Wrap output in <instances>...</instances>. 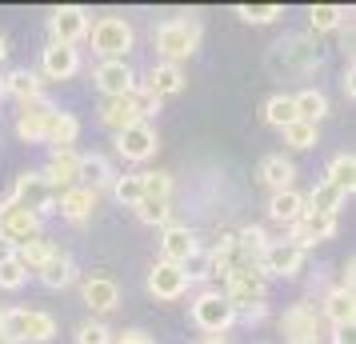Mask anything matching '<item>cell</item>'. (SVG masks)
Listing matches in <instances>:
<instances>
[{
  "mask_svg": "<svg viewBox=\"0 0 356 344\" xmlns=\"http://www.w3.org/2000/svg\"><path fill=\"white\" fill-rule=\"evenodd\" d=\"M324 65V49L312 33H289L268 49V72L273 76H312Z\"/></svg>",
  "mask_w": 356,
  "mask_h": 344,
  "instance_id": "1",
  "label": "cell"
},
{
  "mask_svg": "<svg viewBox=\"0 0 356 344\" xmlns=\"http://www.w3.org/2000/svg\"><path fill=\"white\" fill-rule=\"evenodd\" d=\"M200 36H204V28H200L196 17H172V20H164V24H156L152 44H156L164 65H180V60H188L200 49Z\"/></svg>",
  "mask_w": 356,
  "mask_h": 344,
  "instance_id": "2",
  "label": "cell"
},
{
  "mask_svg": "<svg viewBox=\"0 0 356 344\" xmlns=\"http://www.w3.org/2000/svg\"><path fill=\"white\" fill-rule=\"evenodd\" d=\"M156 108H161V100H152L145 88L136 84L129 97H108L104 104H100V124H104V129H113V132H124L129 124L148 120Z\"/></svg>",
  "mask_w": 356,
  "mask_h": 344,
  "instance_id": "3",
  "label": "cell"
},
{
  "mask_svg": "<svg viewBox=\"0 0 356 344\" xmlns=\"http://www.w3.org/2000/svg\"><path fill=\"white\" fill-rule=\"evenodd\" d=\"M0 332L17 344H49L56 336V316L40 309H8L0 320Z\"/></svg>",
  "mask_w": 356,
  "mask_h": 344,
  "instance_id": "4",
  "label": "cell"
},
{
  "mask_svg": "<svg viewBox=\"0 0 356 344\" xmlns=\"http://www.w3.org/2000/svg\"><path fill=\"white\" fill-rule=\"evenodd\" d=\"M88 40H92V52L100 60H124L132 52V44H136V33H132V24L124 17H100L92 20Z\"/></svg>",
  "mask_w": 356,
  "mask_h": 344,
  "instance_id": "5",
  "label": "cell"
},
{
  "mask_svg": "<svg viewBox=\"0 0 356 344\" xmlns=\"http://www.w3.org/2000/svg\"><path fill=\"white\" fill-rule=\"evenodd\" d=\"M220 296H225L236 312H244V309H252V304H264V296H268V280L260 277L257 264H236V268L225 277Z\"/></svg>",
  "mask_w": 356,
  "mask_h": 344,
  "instance_id": "6",
  "label": "cell"
},
{
  "mask_svg": "<svg viewBox=\"0 0 356 344\" xmlns=\"http://www.w3.org/2000/svg\"><path fill=\"white\" fill-rule=\"evenodd\" d=\"M305 261H308V252H300L296 245H289V240H268L264 252L257 256V268L264 280H292V277L305 272Z\"/></svg>",
  "mask_w": 356,
  "mask_h": 344,
  "instance_id": "7",
  "label": "cell"
},
{
  "mask_svg": "<svg viewBox=\"0 0 356 344\" xmlns=\"http://www.w3.org/2000/svg\"><path fill=\"white\" fill-rule=\"evenodd\" d=\"M193 325L209 336H225L228 328L236 325V309L220 296V288H209L193 300Z\"/></svg>",
  "mask_w": 356,
  "mask_h": 344,
  "instance_id": "8",
  "label": "cell"
},
{
  "mask_svg": "<svg viewBox=\"0 0 356 344\" xmlns=\"http://www.w3.org/2000/svg\"><path fill=\"white\" fill-rule=\"evenodd\" d=\"M92 28V17H88V8L81 4H60V8H52L49 17V44H68V49H76L84 36Z\"/></svg>",
  "mask_w": 356,
  "mask_h": 344,
  "instance_id": "9",
  "label": "cell"
},
{
  "mask_svg": "<svg viewBox=\"0 0 356 344\" xmlns=\"http://www.w3.org/2000/svg\"><path fill=\"white\" fill-rule=\"evenodd\" d=\"M13 204H20V208H29V213L44 216L52 208V200H56V193H52V184L44 181V172H36V168H29V172H20L17 184H13Z\"/></svg>",
  "mask_w": 356,
  "mask_h": 344,
  "instance_id": "10",
  "label": "cell"
},
{
  "mask_svg": "<svg viewBox=\"0 0 356 344\" xmlns=\"http://www.w3.org/2000/svg\"><path fill=\"white\" fill-rule=\"evenodd\" d=\"M280 332H284L289 344H316V336H321V316H316V309L308 300H296L280 316Z\"/></svg>",
  "mask_w": 356,
  "mask_h": 344,
  "instance_id": "11",
  "label": "cell"
},
{
  "mask_svg": "<svg viewBox=\"0 0 356 344\" xmlns=\"http://www.w3.org/2000/svg\"><path fill=\"white\" fill-rule=\"evenodd\" d=\"M193 284V272L184 264H168V261H156L148 268V293L156 300H180Z\"/></svg>",
  "mask_w": 356,
  "mask_h": 344,
  "instance_id": "12",
  "label": "cell"
},
{
  "mask_svg": "<svg viewBox=\"0 0 356 344\" xmlns=\"http://www.w3.org/2000/svg\"><path fill=\"white\" fill-rule=\"evenodd\" d=\"M337 216H324V213H308L305 208V216L296 220L289 229V245H296L300 252H308V248H316L321 240H332L337 236Z\"/></svg>",
  "mask_w": 356,
  "mask_h": 344,
  "instance_id": "13",
  "label": "cell"
},
{
  "mask_svg": "<svg viewBox=\"0 0 356 344\" xmlns=\"http://www.w3.org/2000/svg\"><path fill=\"white\" fill-rule=\"evenodd\" d=\"M156 129L148 124V120H140V124H129L124 132H116V152L124 156V161H132V164H145V161H152L156 156Z\"/></svg>",
  "mask_w": 356,
  "mask_h": 344,
  "instance_id": "14",
  "label": "cell"
},
{
  "mask_svg": "<svg viewBox=\"0 0 356 344\" xmlns=\"http://www.w3.org/2000/svg\"><path fill=\"white\" fill-rule=\"evenodd\" d=\"M56 113V104L49 97H36L29 104H20L17 113V136L24 145H44V129H49V116Z\"/></svg>",
  "mask_w": 356,
  "mask_h": 344,
  "instance_id": "15",
  "label": "cell"
},
{
  "mask_svg": "<svg viewBox=\"0 0 356 344\" xmlns=\"http://www.w3.org/2000/svg\"><path fill=\"white\" fill-rule=\"evenodd\" d=\"M0 236L13 245H24V240L40 236V216L13 204V200H0Z\"/></svg>",
  "mask_w": 356,
  "mask_h": 344,
  "instance_id": "16",
  "label": "cell"
},
{
  "mask_svg": "<svg viewBox=\"0 0 356 344\" xmlns=\"http://www.w3.org/2000/svg\"><path fill=\"white\" fill-rule=\"evenodd\" d=\"M44 181L52 184V193H65L81 184V152L76 148H52L49 164H44Z\"/></svg>",
  "mask_w": 356,
  "mask_h": 344,
  "instance_id": "17",
  "label": "cell"
},
{
  "mask_svg": "<svg viewBox=\"0 0 356 344\" xmlns=\"http://www.w3.org/2000/svg\"><path fill=\"white\" fill-rule=\"evenodd\" d=\"M196 252H200V245H196V232L188 224H168V229H161V261L188 268V261H193Z\"/></svg>",
  "mask_w": 356,
  "mask_h": 344,
  "instance_id": "18",
  "label": "cell"
},
{
  "mask_svg": "<svg viewBox=\"0 0 356 344\" xmlns=\"http://www.w3.org/2000/svg\"><path fill=\"white\" fill-rule=\"evenodd\" d=\"M92 81H97V88L104 92V100L129 97L132 88H136V72H132L129 60H100L97 72H92Z\"/></svg>",
  "mask_w": 356,
  "mask_h": 344,
  "instance_id": "19",
  "label": "cell"
},
{
  "mask_svg": "<svg viewBox=\"0 0 356 344\" xmlns=\"http://www.w3.org/2000/svg\"><path fill=\"white\" fill-rule=\"evenodd\" d=\"M152 100H168V97H180L184 92V68L180 65H164V60H156L152 65V72H148V81L140 84Z\"/></svg>",
  "mask_w": 356,
  "mask_h": 344,
  "instance_id": "20",
  "label": "cell"
},
{
  "mask_svg": "<svg viewBox=\"0 0 356 344\" xmlns=\"http://www.w3.org/2000/svg\"><path fill=\"white\" fill-rule=\"evenodd\" d=\"M40 72L49 81H72L81 72V52L68 49V44H49L40 52Z\"/></svg>",
  "mask_w": 356,
  "mask_h": 344,
  "instance_id": "21",
  "label": "cell"
},
{
  "mask_svg": "<svg viewBox=\"0 0 356 344\" xmlns=\"http://www.w3.org/2000/svg\"><path fill=\"white\" fill-rule=\"evenodd\" d=\"M81 293H84V304L97 312V320L100 316H108V312L120 304V284H116L113 277H88L81 284Z\"/></svg>",
  "mask_w": 356,
  "mask_h": 344,
  "instance_id": "22",
  "label": "cell"
},
{
  "mask_svg": "<svg viewBox=\"0 0 356 344\" xmlns=\"http://www.w3.org/2000/svg\"><path fill=\"white\" fill-rule=\"evenodd\" d=\"M52 208L65 216L68 224H84L88 216H92V208H97V193H88V188H65V193H56V200H52Z\"/></svg>",
  "mask_w": 356,
  "mask_h": 344,
  "instance_id": "23",
  "label": "cell"
},
{
  "mask_svg": "<svg viewBox=\"0 0 356 344\" xmlns=\"http://www.w3.org/2000/svg\"><path fill=\"white\" fill-rule=\"evenodd\" d=\"M321 320H328L332 328H348L356 320V296L332 284V288L324 293V300H321Z\"/></svg>",
  "mask_w": 356,
  "mask_h": 344,
  "instance_id": "24",
  "label": "cell"
},
{
  "mask_svg": "<svg viewBox=\"0 0 356 344\" xmlns=\"http://www.w3.org/2000/svg\"><path fill=\"white\" fill-rule=\"evenodd\" d=\"M116 181V172H113V164L104 161L100 152H88V156H81V188H88V193H104V188H113Z\"/></svg>",
  "mask_w": 356,
  "mask_h": 344,
  "instance_id": "25",
  "label": "cell"
},
{
  "mask_svg": "<svg viewBox=\"0 0 356 344\" xmlns=\"http://www.w3.org/2000/svg\"><path fill=\"white\" fill-rule=\"evenodd\" d=\"M260 181L268 184L273 193H284V188H292V181H296V164H292L284 152H273V156L260 161Z\"/></svg>",
  "mask_w": 356,
  "mask_h": 344,
  "instance_id": "26",
  "label": "cell"
},
{
  "mask_svg": "<svg viewBox=\"0 0 356 344\" xmlns=\"http://www.w3.org/2000/svg\"><path fill=\"white\" fill-rule=\"evenodd\" d=\"M4 97H17L20 104H29V100L44 97L40 72H33V68H13V72L4 76Z\"/></svg>",
  "mask_w": 356,
  "mask_h": 344,
  "instance_id": "27",
  "label": "cell"
},
{
  "mask_svg": "<svg viewBox=\"0 0 356 344\" xmlns=\"http://www.w3.org/2000/svg\"><path fill=\"white\" fill-rule=\"evenodd\" d=\"M76 136H81V120L72 113H56L49 116V129H44V145L49 148H72L76 145Z\"/></svg>",
  "mask_w": 356,
  "mask_h": 344,
  "instance_id": "28",
  "label": "cell"
},
{
  "mask_svg": "<svg viewBox=\"0 0 356 344\" xmlns=\"http://www.w3.org/2000/svg\"><path fill=\"white\" fill-rule=\"evenodd\" d=\"M52 256H56V245H52L49 236H33V240L17 245V264L24 268V272H40Z\"/></svg>",
  "mask_w": 356,
  "mask_h": 344,
  "instance_id": "29",
  "label": "cell"
},
{
  "mask_svg": "<svg viewBox=\"0 0 356 344\" xmlns=\"http://www.w3.org/2000/svg\"><path fill=\"white\" fill-rule=\"evenodd\" d=\"M36 277H40V284H44V288H52V293H56V288H68V284L76 280V261H72L68 252H60V248H56V256H52V261L44 264Z\"/></svg>",
  "mask_w": 356,
  "mask_h": 344,
  "instance_id": "30",
  "label": "cell"
},
{
  "mask_svg": "<svg viewBox=\"0 0 356 344\" xmlns=\"http://www.w3.org/2000/svg\"><path fill=\"white\" fill-rule=\"evenodd\" d=\"M268 216H273L276 224H296L300 216H305V197L296 193V188H284V193H273L268 200Z\"/></svg>",
  "mask_w": 356,
  "mask_h": 344,
  "instance_id": "31",
  "label": "cell"
},
{
  "mask_svg": "<svg viewBox=\"0 0 356 344\" xmlns=\"http://www.w3.org/2000/svg\"><path fill=\"white\" fill-rule=\"evenodd\" d=\"M292 104H296V120H308V124H321L324 116H328V97H324L321 88H300L292 97Z\"/></svg>",
  "mask_w": 356,
  "mask_h": 344,
  "instance_id": "32",
  "label": "cell"
},
{
  "mask_svg": "<svg viewBox=\"0 0 356 344\" xmlns=\"http://www.w3.org/2000/svg\"><path fill=\"white\" fill-rule=\"evenodd\" d=\"M324 181L332 184V188H340L344 197H353V188H356V156H353V152H340V156H332L328 172H324Z\"/></svg>",
  "mask_w": 356,
  "mask_h": 344,
  "instance_id": "33",
  "label": "cell"
},
{
  "mask_svg": "<svg viewBox=\"0 0 356 344\" xmlns=\"http://www.w3.org/2000/svg\"><path fill=\"white\" fill-rule=\"evenodd\" d=\"M353 17L344 4H312L308 8V28L312 33H332V28H344V20Z\"/></svg>",
  "mask_w": 356,
  "mask_h": 344,
  "instance_id": "34",
  "label": "cell"
},
{
  "mask_svg": "<svg viewBox=\"0 0 356 344\" xmlns=\"http://www.w3.org/2000/svg\"><path fill=\"white\" fill-rule=\"evenodd\" d=\"M340 204H344V193H340V188H332L328 181H321V184H316V188L305 197V208H308V213H324V216H337Z\"/></svg>",
  "mask_w": 356,
  "mask_h": 344,
  "instance_id": "35",
  "label": "cell"
},
{
  "mask_svg": "<svg viewBox=\"0 0 356 344\" xmlns=\"http://www.w3.org/2000/svg\"><path fill=\"white\" fill-rule=\"evenodd\" d=\"M280 132H284V145L296 148V152H308V148L321 145V124H308V120H292L289 129Z\"/></svg>",
  "mask_w": 356,
  "mask_h": 344,
  "instance_id": "36",
  "label": "cell"
},
{
  "mask_svg": "<svg viewBox=\"0 0 356 344\" xmlns=\"http://www.w3.org/2000/svg\"><path fill=\"white\" fill-rule=\"evenodd\" d=\"M264 120H268L273 129H289L292 120H296V104H292L289 92H276V97L264 100Z\"/></svg>",
  "mask_w": 356,
  "mask_h": 344,
  "instance_id": "37",
  "label": "cell"
},
{
  "mask_svg": "<svg viewBox=\"0 0 356 344\" xmlns=\"http://www.w3.org/2000/svg\"><path fill=\"white\" fill-rule=\"evenodd\" d=\"M264 245H268V236H264V229H257V224H248V229L236 232V252H241V261H248V264H257Z\"/></svg>",
  "mask_w": 356,
  "mask_h": 344,
  "instance_id": "38",
  "label": "cell"
},
{
  "mask_svg": "<svg viewBox=\"0 0 356 344\" xmlns=\"http://www.w3.org/2000/svg\"><path fill=\"white\" fill-rule=\"evenodd\" d=\"M136 216H140V224L168 229V224H172V204H168V200H140V204H136Z\"/></svg>",
  "mask_w": 356,
  "mask_h": 344,
  "instance_id": "39",
  "label": "cell"
},
{
  "mask_svg": "<svg viewBox=\"0 0 356 344\" xmlns=\"http://www.w3.org/2000/svg\"><path fill=\"white\" fill-rule=\"evenodd\" d=\"M113 197L124 204V208H136L145 193H140V172H124V177H116L113 181Z\"/></svg>",
  "mask_w": 356,
  "mask_h": 344,
  "instance_id": "40",
  "label": "cell"
},
{
  "mask_svg": "<svg viewBox=\"0 0 356 344\" xmlns=\"http://www.w3.org/2000/svg\"><path fill=\"white\" fill-rule=\"evenodd\" d=\"M140 193H145V200H168L172 204V177L168 172H140Z\"/></svg>",
  "mask_w": 356,
  "mask_h": 344,
  "instance_id": "41",
  "label": "cell"
},
{
  "mask_svg": "<svg viewBox=\"0 0 356 344\" xmlns=\"http://www.w3.org/2000/svg\"><path fill=\"white\" fill-rule=\"evenodd\" d=\"M244 24H273L276 17H284V8L280 4H236L232 8Z\"/></svg>",
  "mask_w": 356,
  "mask_h": 344,
  "instance_id": "42",
  "label": "cell"
},
{
  "mask_svg": "<svg viewBox=\"0 0 356 344\" xmlns=\"http://www.w3.org/2000/svg\"><path fill=\"white\" fill-rule=\"evenodd\" d=\"M76 344H113V332H108V325L104 320H84L81 328H76Z\"/></svg>",
  "mask_w": 356,
  "mask_h": 344,
  "instance_id": "43",
  "label": "cell"
},
{
  "mask_svg": "<svg viewBox=\"0 0 356 344\" xmlns=\"http://www.w3.org/2000/svg\"><path fill=\"white\" fill-rule=\"evenodd\" d=\"M24 284H29V272H24L17 261L0 264V288H4V293H17V288H24Z\"/></svg>",
  "mask_w": 356,
  "mask_h": 344,
  "instance_id": "44",
  "label": "cell"
},
{
  "mask_svg": "<svg viewBox=\"0 0 356 344\" xmlns=\"http://www.w3.org/2000/svg\"><path fill=\"white\" fill-rule=\"evenodd\" d=\"M113 344H152V336H148L145 328H124V332H116Z\"/></svg>",
  "mask_w": 356,
  "mask_h": 344,
  "instance_id": "45",
  "label": "cell"
},
{
  "mask_svg": "<svg viewBox=\"0 0 356 344\" xmlns=\"http://www.w3.org/2000/svg\"><path fill=\"white\" fill-rule=\"evenodd\" d=\"M264 316H268V304H252V309L236 312V320H244V325H260Z\"/></svg>",
  "mask_w": 356,
  "mask_h": 344,
  "instance_id": "46",
  "label": "cell"
},
{
  "mask_svg": "<svg viewBox=\"0 0 356 344\" xmlns=\"http://www.w3.org/2000/svg\"><path fill=\"white\" fill-rule=\"evenodd\" d=\"M340 88H344V97H348V100L356 97V68H353V56H348V68H344V81H340Z\"/></svg>",
  "mask_w": 356,
  "mask_h": 344,
  "instance_id": "47",
  "label": "cell"
},
{
  "mask_svg": "<svg viewBox=\"0 0 356 344\" xmlns=\"http://www.w3.org/2000/svg\"><path fill=\"white\" fill-rule=\"evenodd\" d=\"M353 336H356L353 325H348V328H332V344H356Z\"/></svg>",
  "mask_w": 356,
  "mask_h": 344,
  "instance_id": "48",
  "label": "cell"
},
{
  "mask_svg": "<svg viewBox=\"0 0 356 344\" xmlns=\"http://www.w3.org/2000/svg\"><path fill=\"white\" fill-rule=\"evenodd\" d=\"M4 261H17V245L0 236V264H4Z\"/></svg>",
  "mask_w": 356,
  "mask_h": 344,
  "instance_id": "49",
  "label": "cell"
},
{
  "mask_svg": "<svg viewBox=\"0 0 356 344\" xmlns=\"http://www.w3.org/2000/svg\"><path fill=\"white\" fill-rule=\"evenodd\" d=\"M4 56H8V40H4V36H0V60H4Z\"/></svg>",
  "mask_w": 356,
  "mask_h": 344,
  "instance_id": "50",
  "label": "cell"
},
{
  "mask_svg": "<svg viewBox=\"0 0 356 344\" xmlns=\"http://www.w3.org/2000/svg\"><path fill=\"white\" fill-rule=\"evenodd\" d=\"M200 344H228L225 336H209V341H200Z\"/></svg>",
  "mask_w": 356,
  "mask_h": 344,
  "instance_id": "51",
  "label": "cell"
},
{
  "mask_svg": "<svg viewBox=\"0 0 356 344\" xmlns=\"http://www.w3.org/2000/svg\"><path fill=\"white\" fill-rule=\"evenodd\" d=\"M0 344H17V341H13V336H4V332H0Z\"/></svg>",
  "mask_w": 356,
  "mask_h": 344,
  "instance_id": "52",
  "label": "cell"
},
{
  "mask_svg": "<svg viewBox=\"0 0 356 344\" xmlns=\"http://www.w3.org/2000/svg\"><path fill=\"white\" fill-rule=\"evenodd\" d=\"M0 100H4V76H0Z\"/></svg>",
  "mask_w": 356,
  "mask_h": 344,
  "instance_id": "53",
  "label": "cell"
},
{
  "mask_svg": "<svg viewBox=\"0 0 356 344\" xmlns=\"http://www.w3.org/2000/svg\"><path fill=\"white\" fill-rule=\"evenodd\" d=\"M0 320H4V309H0Z\"/></svg>",
  "mask_w": 356,
  "mask_h": 344,
  "instance_id": "54",
  "label": "cell"
}]
</instances>
